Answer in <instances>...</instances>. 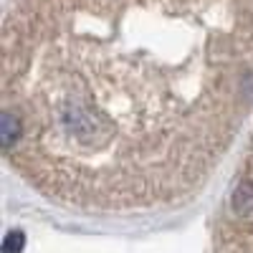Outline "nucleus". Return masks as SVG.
<instances>
[{
	"label": "nucleus",
	"mask_w": 253,
	"mask_h": 253,
	"mask_svg": "<svg viewBox=\"0 0 253 253\" xmlns=\"http://www.w3.org/2000/svg\"><path fill=\"white\" fill-rule=\"evenodd\" d=\"M3 155L94 208L177 198L253 112V0H13Z\"/></svg>",
	"instance_id": "f257e3e1"
},
{
	"label": "nucleus",
	"mask_w": 253,
	"mask_h": 253,
	"mask_svg": "<svg viewBox=\"0 0 253 253\" xmlns=\"http://www.w3.org/2000/svg\"><path fill=\"white\" fill-rule=\"evenodd\" d=\"M26 246V236L20 233V230H10L3 241V253H20Z\"/></svg>",
	"instance_id": "f03ea898"
}]
</instances>
